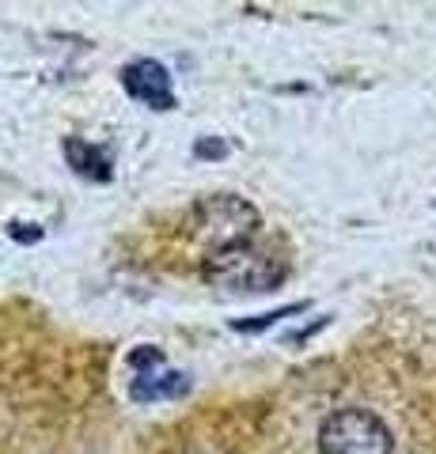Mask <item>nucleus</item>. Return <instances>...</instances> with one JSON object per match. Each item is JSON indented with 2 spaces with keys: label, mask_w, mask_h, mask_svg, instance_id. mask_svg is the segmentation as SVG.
Returning a JSON list of instances; mask_svg holds the SVG:
<instances>
[{
  "label": "nucleus",
  "mask_w": 436,
  "mask_h": 454,
  "mask_svg": "<svg viewBox=\"0 0 436 454\" xmlns=\"http://www.w3.org/2000/svg\"><path fill=\"white\" fill-rule=\"evenodd\" d=\"M285 273H289L285 258H277L273 250L255 243L213 250L205 254V265H202V277L224 292H270L285 280Z\"/></svg>",
  "instance_id": "f257e3e1"
},
{
  "label": "nucleus",
  "mask_w": 436,
  "mask_h": 454,
  "mask_svg": "<svg viewBox=\"0 0 436 454\" xmlns=\"http://www.w3.org/2000/svg\"><path fill=\"white\" fill-rule=\"evenodd\" d=\"M258 227H262L258 208L235 193L202 197V201L190 208V235L198 239V243H205L209 254L250 243Z\"/></svg>",
  "instance_id": "f03ea898"
},
{
  "label": "nucleus",
  "mask_w": 436,
  "mask_h": 454,
  "mask_svg": "<svg viewBox=\"0 0 436 454\" xmlns=\"http://www.w3.org/2000/svg\"><path fill=\"white\" fill-rule=\"evenodd\" d=\"M319 454H395V435L372 409H334L319 424Z\"/></svg>",
  "instance_id": "7ed1b4c3"
},
{
  "label": "nucleus",
  "mask_w": 436,
  "mask_h": 454,
  "mask_svg": "<svg viewBox=\"0 0 436 454\" xmlns=\"http://www.w3.org/2000/svg\"><path fill=\"white\" fill-rule=\"evenodd\" d=\"M122 83L133 98H140L145 106L152 110H167L175 106V95H171V76L160 61H130L122 68Z\"/></svg>",
  "instance_id": "20e7f679"
},
{
  "label": "nucleus",
  "mask_w": 436,
  "mask_h": 454,
  "mask_svg": "<svg viewBox=\"0 0 436 454\" xmlns=\"http://www.w3.org/2000/svg\"><path fill=\"white\" fill-rule=\"evenodd\" d=\"M175 390H182V375H175V372L140 375V379L133 382V397H137V402H152V397H171Z\"/></svg>",
  "instance_id": "39448f33"
}]
</instances>
